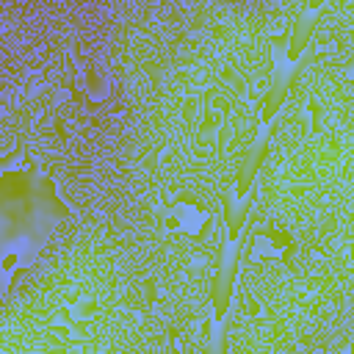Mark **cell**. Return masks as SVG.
I'll use <instances>...</instances> for the list:
<instances>
[{
	"instance_id": "1",
	"label": "cell",
	"mask_w": 354,
	"mask_h": 354,
	"mask_svg": "<svg viewBox=\"0 0 354 354\" xmlns=\"http://www.w3.org/2000/svg\"><path fill=\"white\" fill-rule=\"evenodd\" d=\"M268 141H271V136H268V130H263V133L246 147L243 160H241V166H238V185H235V191H232L238 199H246V194H249V188H252V183H254V177H257V171H260V166H263V160H266Z\"/></svg>"
},
{
	"instance_id": "2",
	"label": "cell",
	"mask_w": 354,
	"mask_h": 354,
	"mask_svg": "<svg viewBox=\"0 0 354 354\" xmlns=\"http://www.w3.org/2000/svg\"><path fill=\"white\" fill-rule=\"evenodd\" d=\"M235 254H238L235 243H227L224 252H221V268H218L216 285H213V304H216V318L218 321L227 313V304H230V296H232V285H235V274H238Z\"/></svg>"
},
{
	"instance_id": "3",
	"label": "cell",
	"mask_w": 354,
	"mask_h": 354,
	"mask_svg": "<svg viewBox=\"0 0 354 354\" xmlns=\"http://www.w3.org/2000/svg\"><path fill=\"white\" fill-rule=\"evenodd\" d=\"M249 207H252V199H238L235 194H227L221 199V210H224V221L230 227V241L232 243H235V238H238V232H241V227L249 216Z\"/></svg>"
},
{
	"instance_id": "4",
	"label": "cell",
	"mask_w": 354,
	"mask_h": 354,
	"mask_svg": "<svg viewBox=\"0 0 354 354\" xmlns=\"http://www.w3.org/2000/svg\"><path fill=\"white\" fill-rule=\"evenodd\" d=\"M288 91H290V77H288V72H277V80H274V86L268 88L266 100H263V111H260V119H263V122H271V119H274V113L282 108Z\"/></svg>"
},
{
	"instance_id": "5",
	"label": "cell",
	"mask_w": 354,
	"mask_h": 354,
	"mask_svg": "<svg viewBox=\"0 0 354 354\" xmlns=\"http://www.w3.org/2000/svg\"><path fill=\"white\" fill-rule=\"evenodd\" d=\"M313 28H315V22H313V17H301L299 19V25L293 28V33H288V61L293 64L296 58H299V53L307 47V41H310V36H313Z\"/></svg>"
},
{
	"instance_id": "6",
	"label": "cell",
	"mask_w": 354,
	"mask_h": 354,
	"mask_svg": "<svg viewBox=\"0 0 354 354\" xmlns=\"http://www.w3.org/2000/svg\"><path fill=\"white\" fill-rule=\"evenodd\" d=\"M202 221H205V213L202 210H196V207H191L185 202L177 205V227H183L188 232H196L202 227Z\"/></svg>"
},
{
	"instance_id": "7",
	"label": "cell",
	"mask_w": 354,
	"mask_h": 354,
	"mask_svg": "<svg viewBox=\"0 0 354 354\" xmlns=\"http://www.w3.org/2000/svg\"><path fill=\"white\" fill-rule=\"evenodd\" d=\"M207 354H227V335L224 326H216L207 337Z\"/></svg>"
},
{
	"instance_id": "8",
	"label": "cell",
	"mask_w": 354,
	"mask_h": 354,
	"mask_svg": "<svg viewBox=\"0 0 354 354\" xmlns=\"http://www.w3.org/2000/svg\"><path fill=\"white\" fill-rule=\"evenodd\" d=\"M241 304L246 307V315H257V313H260V304H257V299H254L252 293H246V296L241 299Z\"/></svg>"
}]
</instances>
